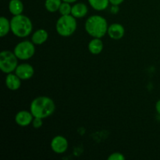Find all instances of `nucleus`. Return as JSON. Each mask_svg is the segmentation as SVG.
<instances>
[{
  "mask_svg": "<svg viewBox=\"0 0 160 160\" xmlns=\"http://www.w3.org/2000/svg\"><path fill=\"white\" fill-rule=\"evenodd\" d=\"M56 109V106L52 98L47 96L35 98L31 103L30 111L34 117L45 119L50 117Z\"/></svg>",
  "mask_w": 160,
  "mask_h": 160,
  "instance_id": "obj_1",
  "label": "nucleus"
},
{
  "mask_svg": "<svg viewBox=\"0 0 160 160\" xmlns=\"http://www.w3.org/2000/svg\"><path fill=\"white\" fill-rule=\"evenodd\" d=\"M85 30L89 35L101 38L108 31V23L104 17L99 15L91 16L85 22Z\"/></svg>",
  "mask_w": 160,
  "mask_h": 160,
  "instance_id": "obj_2",
  "label": "nucleus"
},
{
  "mask_svg": "<svg viewBox=\"0 0 160 160\" xmlns=\"http://www.w3.org/2000/svg\"><path fill=\"white\" fill-rule=\"evenodd\" d=\"M11 31L18 38H25L30 35L32 31L33 25L31 20L24 15H17L10 20Z\"/></svg>",
  "mask_w": 160,
  "mask_h": 160,
  "instance_id": "obj_3",
  "label": "nucleus"
},
{
  "mask_svg": "<svg viewBox=\"0 0 160 160\" xmlns=\"http://www.w3.org/2000/svg\"><path fill=\"white\" fill-rule=\"evenodd\" d=\"M56 31L62 37H69L75 32L77 29V20L74 17L64 15L59 17L56 22Z\"/></svg>",
  "mask_w": 160,
  "mask_h": 160,
  "instance_id": "obj_4",
  "label": "nucleus"
},
{
  "mask_svg": "<svg viewBox=\"0 0 160 160\" xmlns=\"http://www.w3.org/2000/svg\"><path fill=\"white\" fill-rule=\"evenodd\" d=\"M18 58L15 53L5 50L0 53V69L5 73H10L15 71L18 66Z\"/></svg>",
  "mask_w": 160,
  "mask_h": 160,
  "instance_id": "obj_5",
  "label": "nucleus"
},
{
  "mask_svg": "<svg viewBox=\"0 0 160 160\" xmlns=\"http://www.w3.org/2000/svg\"><path fill=\"white\" fill-rule=\"evenodd\" d=\"M13 52L18 59L26 60L32 57L35 52L34 44L30 41H23L20 42L14 48Z\"/></svg>",
  "mask_w": 160,
  "mask_h": 160,
  "instance_id": "obj_6",
  "label": "nucleus"
},
{
  "mask_svg": "<svg viewBox=\"0 0 160 160\" xmlns=\"http://www.w3.org/2000/svg\"><path fill=\"white\" fill-rule=\"evenodd\" d=\"M51 148L54 152L57 154L64 153L68 148V142L67 138L61 135L53 138L51 142Z\"/></svg>",
  "mask_w": 160,
  "mask_h": 160,
  "instance_id": "obj_7",
  "label": "nucleus"
},
{
  "mask_svg": "<svg viewBox=\"0 0 160 160\" xmlns=\"http://www.w3.org/2000/svg\"><path fill=\"white\" fill-rule=\"evenodd\" d=\"M15 73L21 80L31 79L34 73V70L31 65L28 63H22L17 66Z\"/></svg>",
  "mask_w": 160,
  "mask_h": 160,
  "instance_id": "obj_8",
  "label": "nucleus"
},
{
  "mask_svg": "<svg viewBox=\"0 0 160 160\" xmlns=\"http://www.w3.org/2000/svg\"><path fill=\"white\" fill-rule=\"evenodd\" d=\"M34 119V116L32 113L28 111L22 110L17 113L15 117V121L17 124L20 127H27L31 124Z\"/></svg>",
  "mask_w": 160,
  "mask_h": 160,
  "instance_id": "obj_9",
  "label": "nucleus"
},
{
  "mask_svg": "<svg viewBox=\"0 0 160 160\" xmlns=\"http://www.w3.org/2000/svg\"><path fill=\"white\" fill-rule=\"evenodd\" d=\"M108 34L109 37L114 40H119L122 38L125 34V29L120 23H112L108 28Z\"/></svg>",
  "mask_w": 160,
  "mask_h": 160,
  "instance_id": "obj_10",
  "label": "nucleus"
},
{
  "mask_svg": "<svg viewBox=\"0 0 160 160\" xmlns=\"http://www.w3.org/2000/svg\"><path fill=\"white\" fill-rule=\"evenodd\" d=\"M21 84V79L14 73H8L6 78V85L9 90L16 91L20 88Z\"/></svg>",
  "mask_w": 160,
  "mask_h": 160,
  "instance_id": "obj_11",
  "label": "nucleus"
},
{
  "mask_svg": "<svg viewBox=\"0 0 160 160\" xmlns=\"http://www.w3.org/2000/svg\"><path fill=\"white\" fill-rule=\"evenodd\" d=\"M88 6L83 2H78L72 6L71 15L75 18H82L84 17L88 13Z\"/></svg>",
  "mask_w": 160,
  "mask_h": 160,
  "instance_id": "obj_12",
  "label": "nucleus"
},
{
  "mask_svg": "<svg viewBox=\"0 0 160 160\" xmlns=\"http://www.w3.org/2000/svg\"><path fill=\"white\" fill-rule=\"evenodd\" d=\"M48 38V32L44 29H38L32 34L31 42L34 45H42L47 41Z\"/></svg>",
  "mask_w": 160,
  "mask_h": 160,
  "instance_id": "obj_13",
  "label": "nucleus"
},
{
  "mask_svg": "<svg viewBox=\"0 0 160 160\" xmlns=\"http://www.w3.org/2000/svg\"><path fill=\"white\" fill-rule=\"evenodd\" d=\"M88 49L92 54L98 55L102 52L103 49V43L101 38H94L88 44Z\"/></svg>",
  "mask_w": 160,
  "mask_h": 160,
  "instance_id": "obj_14",
  "label": "nucleus"
},
{
  "mask_svg": "<svg viewBox=\"0 0 160 160\" xmlns=\"http://www.w3.org/2000/svg\"><path fill=\"white\" fill-rule=\"evenodd\" d=\"M9 10L13 16L22 14L23 5L20 0H10L9 3Z\"/></svg>",
  "mask_w": 160,
  "mask_h": 160,
  "instance_id": "obj_15",
  "label": "nucleus"
},
{
  "mask_svg": "<svg viewBox=\"0 0 160 160\" xmlns=\"http://www.w3.org/2000/svg\"><path fill=\"white\" fill-rule=\"evenodd\" d=\"M90 6L97 11L105 10L108 7L109 0H88Z\"/></svg>",
  "mask_w": 160,
  "mask_h": 160,
  "instance_id": "obj_16",
  "label": "nucleus"
},
{
  "mask_svg": "<svg viewBox=\"0 0 160 160\" xmlns=\"http://www.w3.org/2000/svg\"><path fill=\"white\" fill-rule=\"evenodd\" d=\"M10 30V21H9L6 17H1L0 18V37H5Z\"/></svg>",
  "mask_w": 160,
  "mask_h": 160,
  "instance_id": "obj_17",
  "label": "nucleus"
},
{
  "mask_svg": "<svg viewBox=\"0 0 160 160\" xmlns=\"http://www.w3.org/2000/svg\"><path fill=\"white\" fill-rule=\"evenodd\" d=\"M62 0H45V6L50 12H55L59 9Z\"/></svg>",
  "mask_w": 160,
  "mask_h": 160,
  "instance_id": "obj_18",
  "label": "nucleus"
},
{
  "mask_svg": "<svg viewBox=\"0 0 160 160\" xmlns=\"http://www.w3.org/2000/svg\"><path fill=\"white\" fill-rule=\"evenodd\" d=\"M72 6H70V3L66 2H62L61 4L60 7H59V12L62 16L64 15H70L71 14Z\"/></svg>",
  "mask_w": 160,
  "mask_h": 160,
  "instance_id": "obj_19",
  "label": "nucleus"
},
{
  "mask_svg": "<svg viewBox=\"0 0 160 160\" xmlns=\"http://www.w3.org/2000/svg\"><path fill=\"white\" fill-rule=\"evenodd\" d=\"M125 156L120 152H114L108 157V160H124Z\"/></svg>",
  "mask_w": 160,
  "mask_h": 160,
  "instance_id": "obj_20",
  "label": "nucleus"
},
{
  "mask_svg": "<svg viewBox=\"0 0 160 160\" xmlns=\"http://www.w3.org/2000/svg\"><path fill=\"white\" fill-rule=\"evenodd\" d=\"M42 120L43 119L38 118V117H34L32 121V125L35 129H38L42 126Z\"/></svg>",
  "mask_w": 160,
  "mask_h": 160,
  "instance_id": "obj_21",
  "label": "nucleus"
},
{
  "mask_svg": "<svg viewBox=\"0 0 160 160\" xmlns=\"http://www.w3.org/2000/svg\"><path fill=\"white\" fill-rule=\"evenodd\" d=\"M124 0H109V2L112 5V6H119L121 3L123 2Z\"/></svg>",
  "mask_w": 160,
  "mask_h": 160,
  "instance_id": "obj_22",
  "label": "nucleus"
},
{
  "mask_svg": "<svg viewBox=\"0 0 160 160\" xmlns=\"http://www.w3.org/2000/svg\"><path fill=\"white\" fill-rule=\"evenodd\" d=\"M156 112H157L158 113H159L160 115V99L157 102H156Z\"/></svg>",
  "mask_w": 160,
  "mask_h": 160,
  "instance_id": "obj_23",
  "label": "nucleus"
},
{
  "mask_svg": "<svg viewBox=\"0 0 160 160\" xmlns=\"http://www.w3.org/2000/svg\"><path fill=\"white\" fill-rule=\"evenodd\" d=\"M77 1H78V0H62V2H69V3H73Z\"/></svg>",
  "mask_w": 160,
  "mask_h": 160,
  "instance_id": "obj_24",
  "label": "nucleus"
}]
</instances>
